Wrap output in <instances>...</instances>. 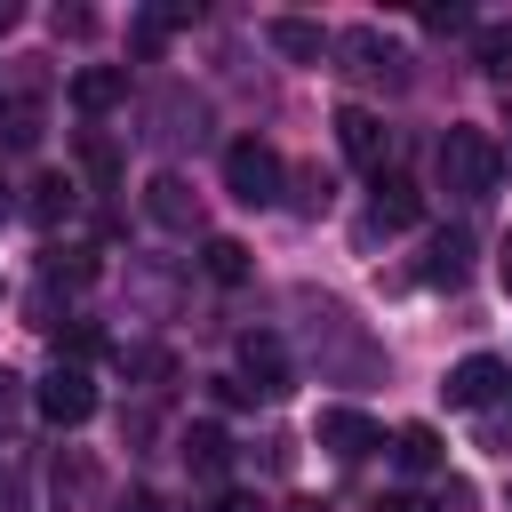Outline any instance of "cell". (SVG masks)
Segmentation results:
<instances>
[{
	"label": "cell",
	"mask_w": 512,
	"mask_h": 512,
	"mask_svg": "<svg viewBox=\"0 0 512 512\" xmlns=\"http://www.w3.org/2000/svg\"><path fill=\"white\" fill-rule=\"evenodd\" d=\"M472 64L496 72V80H512V24H480L472 32Z\"/></svg>",
	"instance_id": "cell-16"
},
{
	"label": "cell",
	"mask_w": 512,
	"mask_h": 512,
	"mask_svg": "<svg viewBox=\"0 0 512 512\" xmlns=\"http://www.w3.org/2000/svg\"><path fill=\"white\" fill-rule=\"evenodd\" d=\"M432 176H440V192H448V200H488V192H496V176H504V152H496V136H488V128H448V136H440V152H432Z\"/></svg>",
	"instance_id": "cell-1"
},
{
	"label": "cell",
	"mask_w": 512,
	"mask_h": 512,
	"mask_svg": "<svg viewBox=\"0 0 512 512\" xmlns=\"http://www.w3.org/2000/svg\"><path fill=\"white\" fill-rule=\"evenodd\" d=\"M48 280H72V288H88V280H96L88 248H48Z\"/></svg>",
	"instance_id": "cell-20"
},
{
	"label": "cell",
	"mask_w": 512,
	"mask_h": 512,
	"mask_svg": "<svg viewBox=\"0 0 512 512\" xmlns=\"http://www.w3.org/2000/svg\"><path fill=\"white\" fill-rule=\"evenodd\" d=\"M216 512H264V504H256V496H240V488H232V496H224V504H216Z\"/></svg>",
	"instance_id": "cell-28"
},
{
	"label": "cell",
	"mask_w": 512,
	"mask_h": 512,
	"mask_svg": "<svg viewBox=\"0 0 512 512\" xmlns=\"http://www.w3.org/2000/svg\"><path fill=\"white\" fill-rule=\"evenodd\" d=\"M288 512H328V504H312V496H304V504H288Z\"/></svg>",
	"instance_id": "cell-30"
},
{
	"label": "cell",
	"mask_w": 512,
	"mask_h": 512,
	"mask_svg": "<svg viewBox=\"0 0 512 512\" xmlns=\"http://www.w3.org/2000/svg\"><path fill=\"white\" fill-rule=\"evenodd\" d=\"M432 512H472V480H440V496H432Z\"/></svg>",
	"instance_id": "cell-22"
},
{
	"label": "cell",
	"mask_w": 512,
	"mask_h": 512,
	"mask_svg": "<svg viewBox=\"0 0 512 512\" xmlns=\"http://www.w3.org/2000/svg\"><path fill=\"white\" fill-rule=\"evenodd\" d=\"M240 368L256 376V392H264V400H288V392H296L288 352H280V336H264V328H248V336H240Z\"/></svg>",
	"instance_id": "cell-8"
},
{
	"label": "cell",
	"mask_w": 512,
	"mask_h": 512,
	"mask_svg": "<svg viewBox=\"0 0 512 512\" xmlns=\"http://www.w3.org/2000/svg\"><path fill=\"white\" fill-rule=\"evenodd\" d=\"M368 216H376V232H408V224L424 216V192H416L408 176H376V208H368Z\"/></svg>",
	"instance_id": "cell-11"
},
{
	"label": "cell",
	"mask_w": 512,
	"mask_h": 512,
	"mask_svg": "<svg viewBox=\"0 0 512 512\" xmlns=\"http://www.w3.org/2000/svg\"><path fill=\"white\" fill-rule=\"evenodd\" d=\"M176 456H184V472H192V480H224L232 440H224V424H192V432L176 440Z\"/></svg>",
	"instance_id": "cell-10"
},
{
	"label": "cell",
	"mask_w": 512,
	"mask_h": 512,
	"mask_svg": "<svg viewBox=\"0 0 512 512\" xmlns=\"http://www.w3.org/2000/svg\"><path fill=\"white\" fill-rule=\"evenodd\" d=\"M200 264H208V280H224V288H240V280H248V248H240V240H224V232L200 248Z\"/></svg>",
	"instance_id": "cell-18"
},
{
	"label": "cell",
	"mask_w": 512,
	"mask_h": 512,
	"mask_svg": "<svg viewBox=\"0 0 512 512\" xmlns=\"http://www.w3.org/2000/svg\"><path fill=\"white\" fill-rule=\"evenodd\" d=\"M496 280H504V296H512V232H504V248H496Z\"/></svg>",
	"instance_id": "cell-27"
},
{
	"label": "cell",
	"mask_w": 512,
	"mask_h": 512,
	"mask_svg": "<svg viewBox=\"0 0 512 512\" xmlns=\"http://www.w3.org/2000/svg\"><path fill=\"white\" fill-rule=\"evenodd\" d=\"M336 144H344V160H360V168H376V176H384V160H392V128H384L368 104H344V112H336Z\"/></svg>",
	"instance_id": "cell-6"
},
{
	"label": "cell",
	"mask_w": 512,
	"mask_h": 512,
	"mask_svg": "<svg viewBox=\"0 0 512 512\" xmlns=\"http://www.w3.org/2000/svg\"><path fill=\"white\" fill-rule=\"evenodd\" d=\"M0 216H8V184H0Z\"/></svg>",
	"instance_id": "cell-31"
},
{
	"label": "cell",
	"mask_w": 512,
	"mask_h": 512,
	"mask_svg": "<svg viewBox=\"0 0 512 512\" xmlns=\"http://www.w3.org/2000/svg\"><path fill=\"white\" fill-rule=\"evenodd\" d=\"M120 512H160V496H152V488H128V504H120Z\"/></svg>",
	"instance_id": "cell-26"
},
{
	"label": "cell",
	"mask_w": 512,
	"mask_h": 512,
	"mask_svg": "<svg viewBox=\"0 0 512 512\" xmlns=\"http://www.w3.org/2000/svg\"><path fill=\"white\" fill-rule=\"evenodd\" d=\"M32 224H56V216H72V176H32Z\"/></svg>",
	"instance_id": "cell-17"
},
{
	"label": "cell",
	"mask_w": 512,
	"mask_h": 512,
	"mask_svg": "<svg viewBox=\"0 0 512 512\" xmlns=\"http://www.w3.org/2000/svg\"><path fill=\"white\" fill-rule=\"evenodd\" d=\"M16 416H24V376H16V368H0V432H8Z\"/></svg>",
	"instance_id": "cell-21"
},
{
	"label": "cell",
	"mask_w": 512,
	"mask_h": 512,
	"mask_svg": "<svg viewBox=\"0 0 512 512\" xmlns=\"http://www.w3.org/2000/svg\"><path fill=\"white\" fill-rule=\"evenodd\" d=\"M40 416L56 424V432H72V424H88L96 416V376L88 368H48V384H40Z\"/></svg>",
	"instance_id": "cell-4"
},
{
	"label": "cell",
	"mask_w": 512,
	"mask_h": 512,
	"mask_svg": "<svg viewBox=\"0 0 512 512\" xmlns=\"http://www.w3.org/2000/svg\"><path fill=\"white\" fill-rule=\"evenodd\" d=\"M224 192H232L240 208H272V200L288 192V160H280L264 136H240V144H224Z\"/></svg>",
	"instance_id": "cell-2"
},
{
	"label": "cell",
	"mask_w": 512,
	"mask_h": 512,
	"mask_svg": "<svg viewBox=\"0 0 512 512\" xmlns=\"http://www.w3.org/2000/svg\"><path fill=\"white\" fill-rule=\"evenodd\" d=\"M424 24H432V32H464L472 16H464V8H424Z\"/></svg>",
	"instance_id": "cell-25"
},
{
	"label": "cell",
	"mask_w": 512,
	"mask_h": 512,
	"mask_svg": "<svg viewBox=\"0 0 512 512\" xmlns=\"http://www.w3.org/2000/svg\"><path fill=\"white\" fill-rule=\"evenodd\" d=\"M80 160H88V168H96V176H112V168H120V160H112V144H104V136H80Z\"/></svg>",
	"instance_id": "cell-24"
},
{
	"label": "cell",
	"mask_w": 512,
	"mask_h": 512,
	"mask_svg": "<svg viewBox=\"0 0 512 512\" xmlns=\"http://www.w3.org/2000/svg\"><path fill=\"white\" fill-rule=\"evenodd\" d=\"M8 24H16V0H0V32H8Z\"/></svg>",
	"instance_id": "cell-29"
},
{
	"label": "cell",
	"mask_w": 512,
	"mask_h": 512,
	"mask_svg": "<svg viewBox=\"0 0 512 512\" xmlns=\"http://www.w3.org/2000/svg\"><path fill=\"white\" fill-rule=\"evenodd\" d=\"M272 48H280L288 64H320V56H328V32L304 24V16H272Z\"/></svg>",
	"instance_id": "cell-14"
},
{
	"label": "cell",
	"mask_w": 512,
	"mask_h": 512,
	"mask_svg": "<svg viewBox=\"0 0 512 512\" xmlns=\"http://www.w3.org/2000/svg\"><path fill=\"white\" fill-rule=\"evenodd\" d=\"M464 272H472V240H464V232H432V248H424V288H464Z\"/></svg>",
	"instance_id": "cell-12"
},
{
	"label": "cell",
	"mask_w": 512,
	"mask_h": 512,
	"mask_svg": "<svg viewBox=\"0 0 512 512\" xmlns=\"http://www.w3.org/2000/svg\"><path fill=\"white\" fill-rule=\"evenodd\" d=\"M504 384H512V376H504V360L472 352V360H456V368H448V384H440V392H448V408H488Z\"/></svg>",
	"instance_id": "cell-9"
},
{
	"label": "cell",
	"mask_w": 512,
	"mask_h": 512,
	"mask_svg": "<svg viewBox=\"0 0 512 512\" xmlns=\"http://www.w3.org/2000/svg\"><path fill=\"white\" fill-rule=\"evenodd\" d=\"M56 32H64V40H88L96 16H88V8H56Z\"/></svg>",
	"instance_id": "cell-23"
},
{
	"label": "cell",
	"mask_w": 512,
	"mask_h": 512,
	"mask_svg": "<svg viewBox=\"0 0 512 512\" xmlns=\"http://www.w3.org/2000/svg\"><path fill=\"white\" fill-rule=\"evenodd\" d=\"M120 96H128V72H120V64H80V72H72V104H80V112H112Z\"/></svg>",
	"instance_id": "cell-13"
},
{
	"label": "cell",
	"mask_w": 512,
	"mask_h": 512,
	"mask_svg": "<svg viewBox=\"0 0 512 512\" xmlns=\"http://www.w3.org/2000/svg\"><path fill=\"white\" fill-rule=\"evenodd\" d=\"M392 456H400V472H440V464H448V448H440L432 424H400V432H392Z\"/></svg>",
	"instance_id": "cell-15"
},
{
	"label": "cell",
	"mask_w": 512,
	"mask_h": 512,
	"mask_svg": "<svg viewBox=\"0 0 512 512\" xmlns=\"http://www.w3.org/2000/svg\"><path fill=\"white\" fill-rule=\"evenodd\" d=\"M0 136H8L16 152L40 144V104H32V96H8V104H0Z\"/></svg>",
	"instance_id": "cell-19"
},
{
	"label": "cell",
	"mask_w": 512,
	"mask_h": 512,
	"mask_svg": "<svg viewBox=\"0 0 512 512\" xmlns=\"http://www.w3.org/2000/svg\"><path fill=\"white\" fill-rule=\"evenodd\" d=\"M328 48L344 56V72H352V80H384V88H400V80H408V72H400V48H392L376 24H352V32H336Z\"/></svg>",
	"instance_id": "cell-3"
},
{
	"label": "cell",
	"mask_w": 512,
	"mask_h": 512,
	"mask_svg": "<svg viewBox=\"0 0 512 512\" xmlns=\"http://www.w3.org/2000/svg\"><path fill=\"white\" fill-rule=\"evenodd\" d=\"M144 216H152L160 232H200V192H192L176 168H160V176L144 184Z\"/></svg>",
	"instance_id": "cell-7"
},
{
	"label": "cell",
	"mask_w": 512,
	"mask_h": 512,
	"mask_svg": "<svg viewBox=\"0 0 512 512\" xmlns=\"http://www.w3.org/2000/svg\"><path fill=\"white\" fill-rule=\"evenodd\" d=\"M312 440L336 456V464H360V456H376L384 448V432L360 416V408H320V424H312Z\"/></svg>",
	"instance_id": "cell-5"
}]
</instances>
